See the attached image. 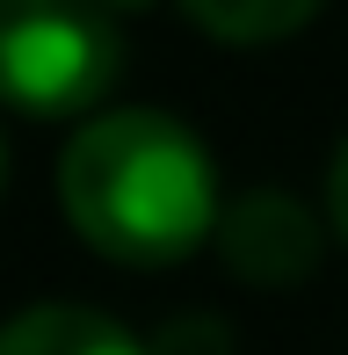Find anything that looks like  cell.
Returning <instances> with one entry per match:
<instances>
[{
	"label": "cell",
	"mask_w": 348,
	"mask_h": 355,
	"mask_svg": "<svg viewBox=\"0 0 348 355\" xmlns=\"http://www.w3.org/2000/svg\"><path fill=\"white\" fill-rule=\"evenodd\" d=\"M58 203L94 254L123 268L189 261L203 239H218V167L160 109H109L87 116L58 153Z\"/></svg>",
	"instance_id": "6da1fadb"
},
{
	"label": "cell",
	"mask_w": 348,
	"mask_h": 355,
	"mask_svg": "<svg viewBox=\"0 0 348 355\" xmlns=\"http://www.w3.org/2000/svg\"><path fill=\"white\" fill-rule=\"evenodd\" d=\"M123 44L94 0H0V102L22 116H87L116 87Z\"/></svg>",
	"instance_id": "7a4b0ae2"
},
{
	"label": "cell",
	"mask_w": 348,
	"mask_h": 355,
	"mask_svg": "<svg viewBox=\"0 0 348 355\" xmlns=\"http://www.w3.org/2000/svg\"><path fill=\"white\" fill-rule=\"evenodd\" d=\"M218 254H225L232 276L254 283V290H297L312 268H320L327 232H320V218H312L297 196H283V189H247V196H232L225 218H218Z\"/></svg>",
	"instance_id": "3957f363"
},
{
	"label": "cell",
	"mask_w": 348,
	"mask_h": 355,
	"mask_svg": "<svg viewBox=\"0 0 348 355\" xmlns=\"http://www.w3.org/2000/svg\"><path fill=\"white\" fill-rule=\"evenodd\" d=\"M0 355H153V348L87 304H29L0 327Z\"/></svg>",
	"instance_id": "277c9868"
},
{
	"label": "cell",
	"mask_w": 348,
	"mask_h": 355,
	"mask_svg": "<svg viewBox=\"0 0 348 355\" xmlns=\"http://www.w3.org/2000/svg\"><path fill=\"white\" fill-rule=\"evenodd\" d=\"M182 8L218 44H276V37H297L327 0H182Z\"/></svg>",
	"instance_id": "5b68a950"
},
{
	"label": "cell",
	"mask_w": 348,
	"mask_h": 355,
	"mask_svg": "<svg viewBox=\"0 0 348 355\" xmlns=\"http://www.w3.org/2000/svg\"><path fill=\"white\" fill-rule=\"evenodd\" d=\"M153 355H232V327L211 312H189V319H167Z\"/></svg>",
	"instance_id": "8992f818"
},
{
	"label": "cell",
	"mask_w": 348,
	"mask_h": 355,
	"mask_svg": "<svg viewBox=\"0 0 348 355\" xmlns=\"http://www.w3.org/2000/svg\"><path fill=\"white\" fill-rule=\"evenodd\" d=\"M327 225H334V239L348 247V138L334 145V159H327Z\"/></svg>",
	"instance_id": "52a82bcc"
},
{
	"label": "cell",
	"mask_w": 348,
	"mask_h": 355,
	"mask_svg": "<svg viewBox=\"0 0 348 355\" xmlns=\"http://www.w3.org/2000/svg\"><path fill=\"white\" fill-rule=\"evenodd\" d=\"M94 8H102V15H109V8H123V15H131V8H153V0H94Z\"/></svg>",
	"instance_id": "ba28073f"
},
{
	"label": "cell",
	"mask_w": 348,
	"mask_h": 355,
	"mask_svg": "<svg viewBox=\"0 0 348 355\" xmlns=\"http://www.w3.org/2000/svg\"><path fill=\"white\" fill-rule=\"evenodd\" d=\"M0 167H8V153H0Z\"/></svg>",
	"instance_id": "9c48e42d"
}]
</instances>
